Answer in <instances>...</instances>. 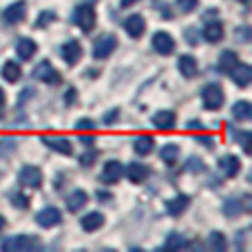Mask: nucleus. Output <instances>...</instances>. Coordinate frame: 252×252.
<instances>
[{
  "label": "nucleus",
  "mask_w": 252,
  "mask_h": 252,
  "mask_svg": "<svg viewBox=\"0 0 252 252\" xmlns=\"http://www.w3.org/2000/svg\"><path fill=\"white\" fill-rule=\"evenodd\" d=\"M40 239L33 235H16L11 239H4L0 244V250H7V252H33L40 248Z\"/></svg>",
  "instance_id": "obj_1"
},
{
  "label": "nucleus",
  "mask_w": 252,
  "mask_h": 252,
  "mask_svg": "<svg viewBox=\"0 0 252 252\" xmlns=\"http://www.w3.org/2000/svg\"><path fill=\"white\" fill-rule=\"evenodd\" d=\"M71 18H73V22L84 31V33H89V31H93V27H95L97 13L89 2H82L80 7H75V11H73Z\"/></svg>",
  "instance_id": "obj_2"
},
{
  "label": "nucleus",
  "mask_w": 252,
  "mask_h": 252,
  "mask_svg": "<svg viewBox=\"0 0 252 252\" xmlns=\"http://www.w3.org/2000/svg\"><path fill=\"white\" fill-rule=\"evenodd\" d=\"M201 102L208 111H217L223 106V89L219 84H208L201 91Z\"/></svg>",
  "instance_id": "obj_3"
},
{
  "label": "nucleus",
  "mask_w": 252,
  "mask_h": 252,
  "mask_svg": "<svg viewBox=\"0 0 252 252\" xmlns=\"http://www.w3.org/2000/svg\"><path fill=\"white\" fill-rule=\"evenodd\" d=\"M27 18V2L25 0H18V2L9 4L7 9L2 11V22L4 25H18V22H22Z\"/></svg>",
  "instance_id": "obj_4"
},
{
  "label": "nucleus",
  "mask_w": 252,
  "mask_h": 252,
  "mask_svg": "<svg viewBox=\"0 0 252 252\" xmlns=\"http://www.w3.org/2000/svg\"><path fill=\"white\" fill-rule=\"evenodd\" d=\"M18 179H20L22 186L35 190V188L42 186V170L35 168V166H22L20 173H18Z\"/></svg>",
  "instance_id": "obj_5"
},
{
  "label": "nucleus",
  "mask_w": 252,
  "mask_h": 252,
  "mask_svg": "<svg viewBox=\"0 0 252 252\" xmlns=\"http://www.w3.org/2000/svg\"><path fill=\"white\" fill-rule=\"evenodd\" d=\"M115 49H118V38H115V35H102V38L95 40V44H93V56H95L97 60H106Z\"/></svg>",
  "instance_id": "obj_6"
},
{
  "label": "nucleus",
  "mask_w": 252,
  "mask_h": 252,
  "mask_svg": "<svg viewBox=\"0 0 252 252\" xmlns=\"http://www.w3.org/2000/svg\"><path fill=\"white\" fill-rule=\"evenodd\" d=\"M33 75L40 80V82H44V84H60V80H62L60 73L53 69L49 60H42V62H40V64L33 69Z\"/></svg>",
  "instance_id": "obj_7"
},
{
  "label": "nucleus",
  "mask_w": 252,
  "mask_h": 252,
  "mask_svg": "<svg viewBox=\"0 0 252 252\" xmlns=\"http://www.w3.org/2000/svg\"><path fill=\"white\" fill-rule=\"evenodd\" d=\"M153 49H155L157 53H161V56H168V53L175 51V40L170 33H166V31H157L155 35H153Z\"/></svg>",
  "instance_id": "obj_8"
},
{
  "label": "nucleus",
  "mask_w": 252,
  "mask_h": 252,
  "mask_svg": "<svg viewBox=\"0 0 252 252\" xmlns=\"http://www.w3.org/2000/svg\"><path fill=\"white\" fill-rule=\"evenodd\" d=\"M60 53H62V58H64L66 64L73 66V64H78L80 58H82V44L75 42V40H69V42L62 44Z\"/></svg>",
  "instance_id": "obj_9"
},
{
  "label": "nucleus",
  "mask_w": 252,
  "mask_h": 252,
  "mask_svg": "<svg viewBox=\"0 0 252 252\" xmlns=\"http://www.w3.org/2000/svg\"><path fill=\"white\" fill-rule=\"evenodd\" d=\"M60 221H62V215L58 208H44L35 215V223H38L40 228H53Z\"/></svg>",
  "instance_id": "obj_10"
},
{
  "label": "nucleus",
  "mask_w": 252,
  "mask_h": 252,
  "mask_svg": "<svg viewBox=\"0 0 252 252\" xmlns=\"http://www.w3.org/2000/svg\"><path fill=\"white\" fill-rule=\"evenodd\" d=\"M122 175H124L122 164L115 161V159H111V161H106L104 164V170H102V182L104 184H118L120 179H122Z\"/></svg>",
  "instance_id": "obj_11"
},
{
  "label": "nucleus",
  "mask_w": 252,
  "mask_h": 252,
  "mask_svg": "<svg viewBox=\"0 0 252 252\" xmlns=\"http://www.w3.org/2000/svg\"><path fill=\"white\" fill-rule=\"evenodd\" d=\"M230 78L235 80L237 87H248V84L252 82V66L250 64H239V62H237L230 71Z\"/></svg>",
  "instance_id": "obj_12"
},
{
  "label": "nucleus",
  "mask_w": 252,
  "mask_h": 252,
  "mask_svg": "<svg viewBox=\"0 0 252 252\" xmlns=\"http://www.w3.org/2000/svg\"><path fill=\"white\" fill-rule=\"evenodd\" d=\"M42 144H47L51 151H58L62 155H71L73 148H71V142L64 137H51V135H42Z\"/></svg>",
  "instance_id": "obj_13"
},
{
  "label": "nucleus",
  "mask_w": 252,
  "mask_h": 252,
  "mask_svg": "<svg viewBox=\"0 0 252 252\" xmlns=\"http://www.w3.org/2000/svg\"><path fill=\"white\" fill-rule=\"evenodd\" d=\"M146 29V22H144L142 16H128L124 20V31L130 35V38H139Z\"/></svg>",
  "instance_id": "obj_14"
},
{
  "label": "nucleus",
  "mask_w": 252,
  "mask_h": 252,
  "mask_svg": "<svg viewBox=\"0 0 252 252\" xmlns=\"http://www.w3.org/2000/svg\"><path fill=\"white\" fill-rule=\"evenodd\" d=\"M219 168L223 170L226 177H237L241 170V161H239V157H235V155H226L219 159Z\"/></svg>",
  "instance_id": "obj_15"
},
{
  "label": "nucleus",
  "mask_w": 252,
  "mask_h": 252,
  "mask_svg": "<svg viewBox=\"0 0 252 252\" xmlns=\"http://www.w3.org/2000/svg\"><path fill=\"white\" fill-rule=\"evenodd\" d=\"M188 204H190V199H188L186 195H177L166 201V213H168L170 217H179V215L188 208Z\"/></svg>",
  "instance_id": "obj_16"
},
{
  "label": "nucleus",
  "mask_w": 252,
  "mask_h": 252,
  "mask_svg": "<svg viewBox=\"0 0 252 252\" xmlns=\"http://www.w3.org/2000/svg\"><path fill=\"white\" fill-rule=\"evenodd\" d=\"M175 122H177V118H175L173 111H159V113L153 118V124H155V128H159V130H173Z\"/></svg>",
  "instance_id": "obj_17"
},
{
  "label": "nucleus",
  "mask_w": 252,
  "mask_h": 252,
  "mask_svg": "<svg viewBox=\"0 0 252 252\" xmlns=\"http://www.w3.org/2000/svg\"><path fill=\"white\" fill-rule=\"evenodd\" d=\"M126 177L133 184H142L148 177V168L144 164H139V161H130L128 168H126Z\"/></svg>",
  "instance_id": "obj_18"
},
{
  "label": "nucleus",
  "mask_w": 252,
  "mask_h": 252,
  "mask_svg": "<svg viewBox=\"0 0 252 252\" xmlns=\"http://www.w3.org/2000/svg\"><path fill=\"white\" fill-rule=\"evenodd\" d=\"M177 69H179V73L184 75V78H195L197 75V60L192 56H179V60H177Z\"/></svg>",
  "instance_id": "obj_19"
},
{
  "label": "nucleus",
  "mask_w": 252,
  "mask_h": 252,
  "mask_svg": "<svg viewBox=\"0 0 252 252\" xmlns=\"http://www.w3.org/2000/svg\"><path fill=\"white\" fill-rule=\"evenodd\" d=\"M204 38L208 40V42H219V40L223 38V25H221L219 20L206 22V27H204Z\"/></svg>",
  "instance_id": "obj_20"
},
{
  "label": "nucleus",
  "mask_w": 252,
  "mask_h": 252,
  "mask_svg": "<svg viewBox=\"0 0 252 252\" xmlns=\"http://www.w3.org/2000/svg\"><path fill=\"white\" fill-rule=\"evenodd\" d=\"M16 51L22 60H31L35 56V51H38V47H35V42L31 38H20L16 44Z\"/></svg>",
  "instance_id": "obj_21"
},
{
  "label": "nucleus",
  "mask_w": 252,
  "mask_h": 252,
  "mask_svg": "<svg viewBox=\"0 0 252 252\" xmlns=\"http://www.w3.org/2000/svg\"><path fill=\"white\" fill-rule=\"evenodd\" d=\"M104 226V215L102 213H89L82 217V228L87 232H93V230H100Z\"/></svg>",
  "instance_id": "obj_22"
},
{
  "label": "nucleus",
  "mask_w": 252,
  "mask_h": 252,
  "mask_svg": "<svg viewBox=\"0 0 252 252\" xmlns=\"http://www.w3.org/2000/svg\"><path fill=\"white\" fill-rule=\"evenodd\" d=\"M87 192L84 190H73L69 197H66V208L71 210V213H78L80 208H84V204H87Z\"/></svg>",
  "instance_id": "obj_23"
},
{
  "label": "nucleus",
  "mask_w": 252,
  "mask_h": 252,
  "mask_svg": "<svg viewBox=\"0 0 252 252\" xmlns=\"http://www.w3.org/2000/svg\"><path fill=\"white\" fill-rule=\"evenodd\" d=\"M135 153L137 155H148V153H153V146H155V139L151 137V135H142V137L135 139Z\"/></svg>",
  "instance_id": "obj_24"
},
{
  "label": "nucleus",
  "mask_w": 252,
  "mask_h": 252,
  "mask_svg": "<svg viewBox=\"0 0 252 252\" xmlns=\"http://www.w3.org/2000/svg\"><path fill=\"white\" fill-rule=\"evenodd\" d=\"M232 115H235V120H239V122H248L252 118V104L250 102H237V104L232 106Z\"/></svg>",
  "instance_id": "obj_25"
},
{
  "label": "nucleus",
  "mask_w": 252,
  "mask_h": 252,
  "mask_svg": "<svg viewBox=\"0 0 252 252\" xmlns=\"http://www.w3.org/2000/svg\"><path fill=\"white\" fill-rule=\"evenodd\" d=\"M0 73H2V78L7 80V82H18V80H20V66L16 64V62H4L2 64V69H0Z\"/></svg>",
  "instance_id": "obj_26"
},
{
  "label": "nucleus",
  "mask_w": 252,
  "mask_h": 252,
  "mask_svg": "<svg viewBox=\"0 0 252 252\" xmlns=\"http://www.w3.org/2000/svg\"><path fill=\"white\" fill-rule=\"evenodd\" d=\"M239 62V56H237L235 51H223L221 58H219V71H223V73H230L232 66Z\"/></svg>",
  "instance_id": "obj_27"
},
{
  "label": "nucleus",
  "mask_w": 252,
  "mask_h": 252,
  "mask_svg": "<svg viewBox=\"0 0 252 252\" xmlns=\"http://www.w3.org/2000/svg\"><path fill=\"white\" fill-rule=\"evenodd\" d=\"M159 157H161V161H164V164L173 166L175 161H177V157H179V148L175 146V144H166V146L159 151Z\"/></svg>",
  "instance_id": "obj_28"
},
{
  "label": "nucleus",
  "mask_w": 252,
  "mask_h": 252,
  "mask_svg": "<svg viewBox=\"0 0 252 252\" xmlns=\"http://www.w3.org/2000/svg\"><path fill=\"white\" fill-rule=\"evenodd\" d=\"M186 246V239H184L182 235H177V232H173V235L168 237V241L164 244V248L166 250H179V248H184Z\"/></svg>",
  "instance_id": "obj_29"
},
{
  "label": "nucleus",
  "mask_w": 252,
  "mask_h": 252,
  "mask_svg": "<svg viewBox=\"0 0 252 252\" xmlns=\"http://www.w3.org/2000/svg\"><path fill=\"white\" fill-rule=\"evenodd\" d=\"M223 213H226V217H237L241 213V199H226Z\"/></svg>",
  "instance_id": "obj_30"
},
{
  "label": "nucleus",
  "mask_w": 252,
  "mask_h": 252,
  "mask_svg": "<svg viewBox=\"0 0 252 252\" xmlns=\"http://www.w3.org/2000/svg\"><path fill=\"white\" fill-rule=\"evenodd\" d=\"M208 246H210V248H215V250H223V248H226V239H223L221 232H210Z\"/></svg>",
  "instance_id": "obj_31"
},
{
  "label": "nucleus",
  "mask_w": 252,
  "mask_h": 252,
  "mask_svg": "<svg viewBox=\"0 0 252 252\" xmlns=\"http://www.w3.org/2000/svg\"><path fill=\"white\" fill-rule=\"evenodd\" d=\"M93 128H95V122H93V120H89V118L75 122V130H78V133H93Z\"/></svg>",
  "instance_id": "obj_32"
},
{
  "label": "nucleus",
  "mask_w": 252,
  "mask_h": 252,
  "mask_svg": "<svg viewBox=\"0 0 252 252\" xmlns=\"http://www.w3.org/2000/svg\"><path fill=\"white\" fill-rule=\"evenodd\" d=\"M11 204L16 206V208L27 210V208H29V204H31V201H29V197H27V195H22V192H16V195L11 197Z\"/></svg>",
  "instance_id": "obj_33"
},
{
  "label": "nucleus",
  "mask_w": 252,
  "mask_h": 252,
  "mask_svg": "<svg viewBox=\"0 0 252 252\" xmlns=\"http://www.w3.org/2000/svg\"><path fill=\"white\" fill-rule=\"evenodd\" d=\"M53 20H56V13H53V11H42L38 16V20H35V27H38V29H40V27H47L49 22H53Z\"/></svg>",
  "instance_id": "obj_34"
},
{
  "label": "nucleus",
  "mask_w": 252,
  "mask_h": 252,
  "mask_svg": "<svg viewBox=\"0 0 252 252\" xmlns=\"http://www.w3.org/2000/svg\"><path fill=\"white\" fill-rule=\"evenodd\" d=\"M197 4H199V0H177V9L182 13H190Z\"/></svg>",
  "instance_id": "obj_35"
},
{
  "label": "nucleus",
  "mask_w": 252,
  "mask_h": 252,
  "mask_svg": "<svg viewBox=\"0 0 252 252\" xmlns=\"http://www.w3.org/2000/svg\"><path fill=\"white\" fill-rule=\"evenodd\" d=\"M186 168L190 170V173H204L206 166H204V161H201V159H197V157H190V159H188V166H186Z\"/></svg>",
  "instance_id": "obj_36"
},
{
  "label": "nucleus",
  "mask_w": 252,
  "mask_h": 252,
  "mask_svg": "<svg viewBox=\"0 0 252 252\" xmlns=\"http://www.w3.org/2000/svg\"><path fill=\"white\" fill-rule=\"evenodd\" d=\"M95 157H97V153H95V151H87L82 157H80V164H82V166H87V168H89V166H93V161H95Z\"/></svg>",
  "instance_id": "obj_37"
},
{
  "label": "nucleus",
  "mask_w": 252,
  "mask_h": 252,
  "mask_svg": "<svg viewBox=\"0 0 252 252\" xmlns=\"http://www.w3.org/2000/svg\"><path fill=\"white\" fill-rule=\"evenodd\" d=\"M75 100H78V91H75V89H69V91H66V104H73Z\"/></svg>",
  "instance_id": "obj_38"
},
{
  "label": "nucleus",
  "mask_w": 252,
  "mask_h": 252,
  "mask_svg": "<svg viewBox=\"0 0 252 252\" xmlns=\"http://www.w3.org/2000/svg\"><path fill=\"white\" fill-rule=\"evenodd\" d=\"M80 139H82L87 146H93V144H95V135H84V133H80Z\"/></svg>",
  "instance_id": "obj_39"
},
{
  "label": "nucleus",
  "mask_w": 252,
  "mask_h": 252,
  "mask_svg": "<svg viewBox=\"0 0 252 252\" xmlns=\"http://www.w3.org/2000/svg\"><path fill=\"white\" fill-rule=\"evenodd\" d=\"M115 120H118V109H113L111 113L104 115V124H111V122H115Z\"/></svg>",
  "instance_id": "obj_40"
},
{
  "label": "nucleus",
  "mask_w": 252,
  "mask_h": 252,
  "mask_svg": "<svg viewBox=\"0 0 252 252\" xmlns=\"http://www.w3.org/2000/svg\"><path fill=\"white\" fill-rule=\"evenodd\" d=\"M197 142L206 144V146H213V137H206V135H199V137H197Z\"/></svg>",
  "instance_id": "obj_41"
},
{
  "label": "nucleus",
  "mask_w": 252,
  "mask_h": 252,
  "mask_svg": "<svg viewBox=\"0 0 252 252\" xmlns=\"http://www.w3.org/2000/svg\"><path fill=\"white\" fill-rule=\"evenodd\" d=\"M204 126H201V122H188V130H201Z\"/></svg>",
  "instance_id": "obj_42"
},
{
  "label": "nucleus",
  "mask_w": 252,
  "mask_h": 252,
  "mask_svg": "<svg viewBox=\"0 0 252 252\" xmlns=\"http://www.w3.org/2000/svg\"><path fill=\"white\" fill-rule=\"evenodd\" d=\"M97 197H100V201H109V199H113V197H111L109 192H97Z\"/></svg>",
  "instance_id": "obj_43"
},
{
  "label": "nucleus",
  "mask_w": 252,
  "mask_h": 252,
  "mask_svg": "<svg viewBox=\"0 0 252 252\" xmlns=\"http://www.w3.org/2000/svg\"><path fill=\"white\" fill-rule=\"evenodd\" d=\"M137 0H122V7H130V4H135Z\"/></svg>",
  "instance_id": "obj_44"
},
{
  "label": "nucleus",
  "mask_w": 252,
  "mask_h": 252,
  "mask_svg": "<svg viewBox=\"0 0 252 252\" xmlns=\"http://www.w3.org/2000/svg\"><path fill=\"white\" fill-rule=\"evenodd\" d=\"M2 106H4V91L0 89V109H2Z\"/></svg>",
  "instance_id": "obj_45"
},
{
  "label": "nucleus",
  "mask_w": 252,
  "mask_h": 252,
  "mask_svg": "<svg viewBox=\"0 0 252 252\" xmlns=\"http://www.w3.org/2000/svg\"><path fill=\"white\" fill-rule=\"evenodd\" d=\"M87 75H89V78H97V71H93V69H89V71H87Z\"/></svg>",
  "instance_id": "obj_46"
},
{
  "label": "nucleus",
  "mask_w": 252,
  "mask_h": 252,
  "mask_svg": "<svg viewBox=\"0 0 252 252\" xmlns=\"http://www.w3.org/2000/svg\"><path fill=\"white\" fill-rule=\"evenodd\" d=\"M4 228V217H0V230Z\"/></svg>",
  "instance_id": "obj_47"
}]
</instances>
